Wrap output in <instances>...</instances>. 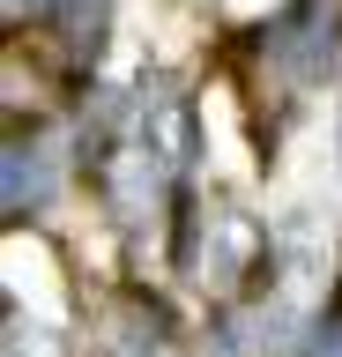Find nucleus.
Returning a JSON list of instances; mask_svg holds the SVG:
<instances>
[]
</instances>
